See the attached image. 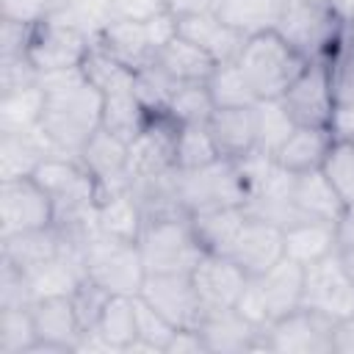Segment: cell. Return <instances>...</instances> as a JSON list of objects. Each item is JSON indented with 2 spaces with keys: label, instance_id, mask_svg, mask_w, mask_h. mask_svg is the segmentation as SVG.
<instances>
[{
  "label": "cell",
  "instance_id": "obj_1",
  "mask_svg": "<svg viewBox=\"0 0 354 354\" xmlns=\"http://www.w3.org/2000/svg\"><path fill=\"white\" fill-rule=\"evenodd\" d=\"M44 88V111L39 127L66 155H77L100 130L102 94L86 80L83 69H61L39 75Z\"/></svg>",
  "mask_w": 354,
  "mask_h": 354
},
{
  "label": "cell",
  "instance_id": "obj_2",
  "mask_svg": "<svg viewBox=\"0 0 354 354\" xmlns=\"http://www.w3.org/2000/svg\"><path fill=\"white\" fill-rule=\"evenodd\" d=\"M235 61L257 100H279L310 64L277 28L252 33Z\"/></svg>",
  "mask_w": 354,
  "mask_h": 354
},
{
  "label": "cell",
  "instance_id": "obj_3",
  "mask_svg": "<svg viewBox=\"0 0 354 354\" xmlns=\"http://www.w3.org/2000/svg\"><path fill=\"white\" fill-rule=\"evenodd\" d=\"M136 243L147 274H191L205 254L188 213L147 218Z\"/></svg>",
  "mask_w": 354,
  "mask_h": 354
},
{
  "label": "cell",
  "instance_id": "obj_4",
  "mask_svg": "<svg viewBox=\"0 0 354 354\" xmlns=\"http://www.w3.org/2000/svg\"><path fill=\"white\" fill-rule=\"evenodd\" d=\"M174 183H177L180 205L188 216L213 210V207H227V205H246L249 199V185L238 163L230 158H218L191 171L174 169Z\"/></svg>",
  "mask_w": 354,
  "mask_h": 354
},
{
  "label": "cell",
  "instance_id": "obj_5",
  "mask_svg": "<svg viewBox=\"0 0 354 354\" xmlns=\"http://www.w3.org/2000/svg\"><path fill=\"white\" fill-rule=\"evenodd\" d=\"M80 249L86 260V274L97 279L108 293L138 296L141 282L147 277L138 243L116 241L102 232H94Z\"/></svg>",
  "mask_w": 354,
  "mask_h": 354
},
{
  "label": "cell",
  "instance_id": "obj_6",
  "mask_svg": "<svg viewBox=\"0 0 354 354\" xmlns=\"http://www.w3.org/2000/svg\"><path fill=\"white\" fill-rule=\"evenodd\" d=\"M277 30L307 58L326 61L343 36V19L329 3H293L285 0Z\"/></svg>",
  "mask_w": 354,
  "mask_h": 354
},
{
  "label": "cell",
  "instance_id": "obj_7",
  "mask_svg": "<svg viewBox=\"0 0 354 354\" xmlns=\"http://www.w3.org/2000/svg\"><path fill=\"white\" fill-rule=\"evenodd\" d=\"M91 47H94L91 33H86L83 28L61 17H53V19L33 25L28 58L39 69V75H47V72H61V69H77L86 61Z\"/></svg>",
  "mask_w": 354,
  "mask_h": 354
},
{
  "label": "cell",
  "instance_id": "obj_8",
  "mask_svg": "<svg viewBox=\"0 0 354 354\" xmlns=\"http://www.w3.org/2000/svg\"><path fill=\"white\" fill-rule=\"evenodd\" d=\"M301 307L318 310L332 321L354 318V279L348 277L340 252L304 266Z\"/></svg>",
  "mask_w": 354,
  "mask_h": 354
},
{
  "label": "cell",
  "instance_id": "obj_9",
  "mask_svg": "<svg viewBox=\"0 0 354 354\" xmlns=\"http://www.w3.org/2000/svg\"><path fill=\"white\" fill-rule=\"evenodd\" d=\"M279 100L288 116L299 127H332V119L337 113V100L332 88L329 64L310 61Z\"/></svg>",
  "mask_w": 354,
  "mask_h": 354
},
{
  "label": "cell",
  "instance_id": "obj_10",
  "mask_svg": "<svg viewBox=\"0 0 354 354\" xmlns=\"http://www.w3.org/2000/svg\"><path fill=\"white\" fill-rule=\"evenodd\" d=\"M180 124L169 113H149L144 130L127 144V177L133 183L174 171V141Z\"/></svg>",
  "mask_w": 354,
  "mask_h": 354
},
{
  "label": "cell",
  "instance_id": "obj_11",
  "mask_svg": "<svg viewBox=\"0 0 354 354\" xmlns=\"http://www.w3.org/2000/svg\"><path fill=\"white\" fill-rule=\"evenodd\" d=\"M55 207L50 194L36 177H19L0 183V238L53 227Z\"/></svg>",
  "mask_w": 354,
  "mask_h": 354
},
{
  "label": "cell",
  "instance_id": "obj_12",
  "mask_svg": "<svg viewBox=\"0 0 354 354\" xmlns=\"http://www.w3.org/2000/svg\"><path fill=\"white\" fill-rule=\"evenodd\" d=\"M332 318L318 310L296 307L266 326V351L282 354H332Z\"/></svg>",
  "mask_w": 354,
  "mask_h": 354
},
{
  "label": "cell",
  "instance_id": "obj_13",
  "mask_svg": "<svg viewBox=\"0 0 354 354\" xmlns=\"http://www.w3.org/2000/svg\"><path fill=\"white\" fill-rule=\"evenodd\" d=\"M138 296L177 329H196L205 315L191 274H147Z\"/></svg>",
  "mask_w": 354,
  "mask_h": 354
},
{
  "label": "cell",
  "instance_id": "obj_14",
  "mask_svg": "<svg viewBox=\"0 0 354 354\" xmlns=\"http://www.w3.org/2000/svg\"><path fill=\"white\" fill-rule=\"evenodd\" d=\"M191 282L196 288L202 310H224V307H235L249 277L227 254L205 252L202 260L191 271Z\"/></svg>",
  "mask_w": 354,
  "mask_h": 354
},
{
  "label": "cell",
  "instance_id": "obj_15",
  "mask_svg": "<svg viewBox=\"0 0 354 354\" xmlns=\"http://www.w3.org/2000/svg\"><path fill=\"white\" fill-rule=\"evenodd\" d=\"M207 354H235V351H266V326H254L235 307L205 310L199 326Z\"/></svg>",
  "mask_w": 354,
  "mask_h": 354
},
{
  "label": "cell",
  "instance_id": "obj_16",
  "mask_svg": "<svg viewBox=\"0 0 354 354\" xmlns=\"http://www.w3.org/2000/svg\"><path fill=\"white\" fill-rule=\"evenodd\" d=\"M227 257L238 263L246 277H260L268 271L277 260L285 257V243H282V227L257 216H246L235 243L230 246Z\"/></svg>",
  "mask_w": 354,
  "mask_h": 354
},
{
  "label": "cell",
  "instance_id": "obj_17",
  "mask_svg": "<svg viewBox=\"0 0 354 354\" xmlns=\"http://www.w3.org/2000/svg\"><path fill=\"white\" fill-rule=\"evenodd\" d=\"M94 41L108 55H113L116 61H122L133 72L149 66L158 55V44L152 39V30H149L147 19H119V17H113L100 28Z\"/></svg>",
  "mask_w": 354,
  "mask_h": 354
},
{
  "label": "cell",
  "instance_id": "obj_18",
  "mask_svg": "<svg viewBox=\"0 0 354 354\" xmlns=\"http://www.w3.org/2000/svg\"><path fill=\"white\" fill-rule=\"evenodd\" d=\"M77 158L91 171V177L97 180L100 199L108 196V194L130 188V177H127V141H122L119 136H113V133L100 127L86 141V147L77 152Z\"/></svg>",
  "mask_w": 354,
  "mask_h": 354
},
{
  "label": "cell",
  "instance_id": "obj_19",
  "mask_svg": "<svg viewBox=\"0 0 354 354\" xmlns=\"http://www.w3.org/2000/svg\"><path fill=\"white\" fill-rule=\"evenodd\" d=\"M177 36H183V39L194 41L196 47L207 50L218 64L235 61L243 50V41L249 39L241 30H235L232 25H227L216 11L177 14Z\"/></svg>",
  "mask_w": 354,
  "mask_h": 354
},
{
  "label": "cell",
  "instance_id": "obj_20",
  "mask_svg": "<svg viewBox=\"0 0 354 354\" xmlns=\"http://www.w3.org/2000/svg\"><path fill=\"white\" fill-rule=\"evenodd\" d=\"M50 155H66L61 152L41 127L25 130V133H0V183L33 177L39 163Z\"/></svg>",
  "mask_w": 354,
  "mask_h": 354
},
{
  "label": "cell",
  "instance_id": "obj_21",
  "mask_svg": "<svg viewBox=\"0 0 354 354\" xmlns=\"http://www.w3.org/2000/svg\"><path fill=\"white\" fill-rule=\"evenodd\" d=\"M36 340L58 346L64 354L77 351V343L83 337V326L77 321V313L72 307L69 296H44L30 304Z\"/></svg>",
  "mask_w": 354,
  "mask_h": 354
},
{
  "label": "cell",
  "instance_id": "obj_22",
  "mask_svg": "<svg viewBox=\"0 0 354 354\" xmlns=\"http://www.w3.org/2000/svg\"><path fill=\"white\" fill-rule=\"evenodd\" d=\"M290 199H293V207H296V213L301 218L340 224V218L346 216V207H343L340 196L335 194V188L329 185V180L324 177L321 169L293 174V194H290Z\"/></svg>",
  "mask_w": 354,
  "mask_h": 354
},
{
  "label": "cell",
  "instance_id": "obj_23",
  "mask_svg": "<svg viewBox=\"0 0 354 354\" xmlns=\"http://www.w3.org/2000/svg\"><path fill=\"white\" fill-rule=\"evenodd\" d=\"M266 307H268V318L277 321L288 313H293L296 307H301V293H304V266L282 257L277 260L268 271H263L260 277H254Z\"/></svg>",
  "mask_w": 354,
  "mask_h": 354
},
{
  "label": "cell",
  "instance_id": "obj_24",
  "mask_svg": "<svg viewBox=\"0 0 354 354\" xmlns=\"http://www.w3.org/2000/svg\"><path fill=\"white\" fill-rule=\"evenodd\" d=\"M282 243H285V257L310 266L332 252L340 249L337 241V224L329 221H315V218H301L296 224H288L282 230Z\"/></svg>",
  "mask_w": 354,
  "mask_h": 354
},
{
  "label": "cell",
  "instance_id": "obj_25",
  "mask_svg": "<svg viewBox=\"0 0 354 354\" xmlns=\"http://www.w3.org/2000/svg\"><path fill=\"white\" fill-rule=\"evenodd\" d=\"M207 130H210L221 158L238 160V158L249 155L254 149V138H257L254 105H249V108H216L210 122H207Z\"/></svg>",
  "mask_w": 354,
  "mask_h": 354
},
{
  "label": "cell",
  "instance_id": "obj_26",
  "mask_svg": "<svg viewBox=\"0 0 354 354\" xmlns=\"http://www.w3.org/2000/svg\"><path fill=\"white\" fill-rule=\"evenodd\" d=\"M66 243H69L66 235L53 224V227H41V230L0 238V257L14 263L22 271H30V268L53 260L55 254H61Z\"/></svg>",
  "mask_w": 354,
  "mask_h": 354
},
{
  "label": "cell",
  "instance_id": "obj_27",
  "mask_svg": "<svg viewBox=\"0 0 354 354\" xmlns=\"http://www.w3.org/2000/svg\"><path fill=\"white\" fill-rule=\"evenodd\" d=\"M155 64L177 83H207L218 61L207 50L196 47L194 41L174 36L158 50Z\"/></svg>",
  "mask_w": 354,
  "mask_h": 354
},
{
  "label": "cell",
  "instance_id": "obj_28",
  "mask_svg": "<svg viewBox=\"0 0 354 354\" xmlns=\"http://www.w3.org/2000/svg\"><path fill=\"white\" fill-rule=\"evenodd\" d=\"M332 141H335L332 127H299L296 124V130L288 136V141L277 149L274 160L293 174L313 171V169H321Z\"/></svg>",
  "mask_w": 354,
  "mask_h": 354
},
{
  "label": "cell",
  "instance_id": "obj_29",
  "mask_svg": "<svg viewBox=\"0 0 354 354\" xmlns=\"http://www.w3.org/2000/svg\"><path fill=\"white\" fill-rule=\"evenodd\" d=\"M246 207L243 205H227V207H213L202 213H191V227L205 252L213 254H227L230 246L235 243L243 221H246Z\"/></svg>",
  "mask_w": 354,
  "mask_h": 354
},
{
  "label": "cell",
  "instance_id": "obj_30",
  "mask_svg": "<svg viewBox=\"0 0 354 354\" xmlns=\"http://www.w3.org/2000/svg\"><path fill=\"white\" fill-rule=\"evenodd\" d=\"M94 218H97V230L102 235L116 238V241H130V243L138 241L141 227H144V210L130 188L102 196L97 202Z\"/></svg>",
  "mask_w": 354,
  "mask_h": 354
},
{
  "label": "cell",
  "instance_id": "obj_31",
  "mask_svg": "<svg viewBox=\"0 0 354 354\" xmlns=\"http://www.w3.org/2000/svg\"><path fill=\"white\" fill-rule=\"evenodd\" d=\"M282 8L285 0H218L216 14L243 36H252L277 28Z\"/></svg>",
  "mask_w": 354,
  "mask_h": 354
},
{
  "label": "cell",
  "instance_id": "obj_32",
  "mask_svg": "<svg viewBox=\"0 0 354 354\" xmlns=\"http://www.w3.org/2000/svg\"><path fill=\"white\" fill-rule=\"evenodd\" d=\"M149 113L147 108L138 102L136 91L127 88V91H113V94H105L102 97V119H100V127L119 136L122 141H133L144 124H147Z\"/></svg>",
  "mask_w": 354,
  "mask_h": 354
},
{
  "label": "cell",
  "instance_id": "obj_33",
  "mask_svg": "<svg viewBox=\"0 0 354 354\" xmlns=\"http://www.w3.org/2000/svg\"><path fill=\"white\" fill-rule=\"evenodd\" d=\"M41 111H44L41 83L0 94V133H25L39 127Z\"/></svg>",
  "mask_w": 354,
  "mask_h": 354
},
{
  "label": "cell",
  "instance_id": "obj_34",
  "mask_svg": "<svg viewBox=\"0 0 354 354\" xmlns=\"http://www.w3.org/2000/svg\"><path fill=\"white\" fill-rule=\"evenodd\" d=\"M105 343L113 348V351H127L130 343L138 337V329H136V304H133V296H119L113 293L94 326Z\"/></svg>",
  "mask_w": 354,
  "mask_h": 354
},
{
  "label": "cell",
  "instance_id": "obj_35",
  "mask_svg": "<svg viewBox=\"0 0 354 354\" xmlns=\"http://www.w3.org/2000/svg\"><path fill=\"white\" fill-rule=\"evenodd\" d=\"M254 149L266 155H277V149L296 130V122L288 116L282 100H257L254 102Z\"/></svg>",
  "mask_w": 354,
  "mask_h": 354
},
{
  "label": "cell",
  "instance_id": "obj_36",
  "mask_svg": "<svg viewBox=\"0 0 354 354\" xmlns=\"http://www.w3.org/2000/svg\"><path fill=\"white\" fill-rule=\"evenodd\" d=\"M86 80L105 97V94H113V91H127L133 88V80H136V72L127 69L122 61H116L113 55H108L97 41L94 47L88 50L86 61L80 64Z\"/></svg>",
  "mask_w": 354,
  "mask_h": 354
},
{
  "label": "cell",
  "instance_id": "obj_37",
  "mask_svg": "<svg viewBox=\"0 0 354 354\" xmlns=\"http://www.w3.org/2000/svg\"><path fill=\"white\" fill-rule=\"evenodd\" d=\"M207 91L216 102V108H249L257 102L254 88L243 77L238 61L216 64L213 75L207 77Z\"/></svg>",
  "mask_w": 354,
  "mask_h": 354
},
{
  "label": "cell",
  "instance_id": "obj_38",
  "mask_svg": "<svg viewBox=\"0 0 354 354\" xmlns=\"http://www.w3.org/2000/svg\"><path fill=\"white\" fill-rule=\"evenodd\" d=\"M218 147L207 130V124H180L174 141V169L191 171L218 160Z\"/></svg>",
  "mask_w": 354,
  "mask_h": 354
},
{
  "label": "cell",
  "instance_id": "obj_39",
  "mask_svg": "<svg viewBox=\"0 0 354 354\" xmlns=\"http://www.w3.org/2000/svg\"><path fill=\"white\" fill-rule=\"evenodd\" d=\"M324 177L340 196L346 210H354V138H340L335 136L324 163H321Z\"/></svg>",
  "mask_w": 354,
  "mask_h": 354
},
{
  "label": "cell",
  "instance_id": "obj_40",
  "mask_svg": "<svg viewBox=\"0 0 354 354\" xmlns=\"http://www.w3.org/2000/svg\"><path fill=\"white\" fill-rule=\"evenodd\" d=\"M213 111L216 102L207 91V83H177L166 108L177 124H207Z\"/></svg>",
  "mask_w": 354,
  "mask_h": 354
},
{
  "label": "cell",
  "instance_id": "obj_41",
  "mask_svg": "<svg viewBox=\"0 0 354 354\" xmlns=\"http://www.w3.org/2000/svg\"><path fill=\"white\" fill-rule=\"evenodd\" d=\"M174 86H177V80H171L155 61L149 66L138 69L136 80H133V91H136L138 102L147 108V113H166Z\"/></svg>",
  "mask_w": 354,
  "mask_h": 354
},
{
  "label": "cell",
  "instance_id": "obj_42",
  "mask_svg": "<svg viewBox=\"0 0 354 354\" xmlns=\"http://www.w3.org/2000/svg\"><path fill=\"white\" fill-rule=\"evenodd\" d=\"M33 340L30 307H0V354H25Z\"/></svg>",
  "mask_w": 354,
  "mask_h": 354
},
{
  "label": "cell",
  "instance_id": "obj_43",
  "mask_svg": "<svg viewBox=\"0 0 354 354\" xmlns=\"http://www.w3.org/2000/svg\"><path fill=\"white\" fill-rule=\"evenodd\" d=\"M326 64H329L337 108H351L354 105V41L346 36V30L337 47L332 50V55L326 58Z\"/></svg>",
  "mask_w": 354,
  "mask_h": 354
},
{
  "label": "cell",
  "instance_id": "obj_44",
  "mask_svg": "<svg viewBox=\"0 0 354 354\" xmlns=\"http://www.w3.org/2000/svg\"><path fill=\"white\" fill-rule=\"evenodd\" d=\"M136 304V329H138V340L147 343L155 354H163V348L169 346L171 335L177 332L174 324H169L155 307H149L141 296H133Z\"/></svg>",
  "mask_w": 354,
  "mask_h": 354
},
{
  "label": "cell",
  "instance_id": "obj_45",
  "mask_svg": "<svg viewBox=\"0 0 354 354\" xmlns=\"http://www.w3.org/2000/svg\"><path fill=\"white\" fill-rule=\"evenodd\" d=\"M111 296H113V293H108V290H105L97 279H91L88 274L77 282V288L69 293V299H72V307H75V313H77V321H80L83 332H88V329L97 326V321H100V315H102V310H105V304H108Z\"/></svg>",
  "mask_w": 354,
  "mask_h": 354
},
{
  "label": "cell",
  "instance_id": "obj_46",
  "mask_svg": "<svg viewBox=\"0 0 354 354\" xmlns=\"http://www.w3.org/2000/svg\"><path fill=\"white\" fill-rule=\"evenodd\" d=\"M69 6H72V0H0V8H3L0 17L36 25V22L61 17Z\"/></svg>",
  "mask_w": 354,
  "mask_h": 354
},
{
  "label": "cell",
  "instance_id": "obj_47",
  "mask_svg": "<svg viewBox=\"0 0 354 354\" xmlns=\"http://www.w3.org/2000/svg\"><path fill=\"white\" fill-rule=\"evenodd\" d=\"M33 301L28 274L0 257V307H30Z\"/></svg>",
  "mask_w": 354,
  "mask_h": 354
},
{
  "label": "cell",
  "instance_id": "obj_48",
  "mask_svg": "<svg viewBox=\"0 0 354 354\" xmlns=\"http://www.w3.org/2000/svg\"><path fill=\"white\" fill-rule=\"evenodd\" d=\"M39 83V69L30 64L28 55L19 58H0V94L19 91L25 86Z\"/></svg>",
  "mask_w": 354,
  "mask_h": 354
},
{
  "label": "cell",
  "instance_id": "obj_49",
  "mask_svg": "<svg viewBox=\"0 0 354 354\" xmlns=\"http://www.w3.org/2000/svg\"><path fill=\"white\" fill-rule=\"evenodd\" d=\"M30 33H33V25L19 22V19L0 17V58H19V55H28Z\"/></svg>",
  "mask_w": 354,
  "mask_h": 354
},
{
  "label": "cell",
  "instance_id": "obj_50",
  "mask_svg": "<svg viewBox=\"0 0 354 354\" xmlns=\"http://www.w3.org/2000/svg\"><path fill=\"white\" fill-rule=\"evenodd\" d=\"M235 310H238L246 321H252L254 326H268V324H271L268 307H266V299H263V290H260V285H257L254 277H249L246 288L241 290V296H238V301H235Z\"/></svg>",
  "mask_w": 354,
  "mask_h": 354
},
{
  "label": "cell",
  "instance_id": "obj_51",
  "mask_svg": "<svg viewBox=\"0 0 354 354\" xmlns=\"http://www.w3.org/2000/svg\"><path fill=\"white\" fill-rule=\"evenodd\" d=\"M111 17L119 19H152L155 14L166 11L160 0H108Z\"/></svg>",
  "mask_w": 354,
  "mask_h": 354
},
{
  "label": "cell",
  "instance_id": "obj_52",
  "mask_svg": "<svg viewBox=\"0 0 354 354\" xmlns=\"http://www.w3.org/2000/svg\"><path fill=\"white\" fill-rule=\"evenodd\" d=\"M163 354H207V346L199 329H177Z\"/></svg>",
  "mask_w": 354,
  "mask_h": 354
},
{
  "label": "cell",
  "instance_id": "obj_53",
  "mask_svg": "<svg viewBox=\"0 0 354 354\" xmlns=\"http://www.w3.org/2000/svg\"><path fill=\"white\" fill-rule=\"evenodd\" d=\"M332 351L337 354H354V318L337 321L332 332Z\"/></svg>",
  "mask_w": 354,
  "mask_h": 354
},
{
  "label": "cell",
  "instance_id": "obj_54",
  "mask_svg": "<svg viewBox=\"0 0 354 354\" xmlns=\"http://www.w3.org/2000/svg\"><path fill=\"white\" fill-rule=\"evenodd\" d=\"M337 241H340V246H354V210H346V216L340 218Z\"/></svg>",
  "mask_w": 354,
  "mask_h": 354
},
{
  "label": "cell",
  "instance_id": "obj_55",
  "mask_svg": "<svg viewBox=\"0 0 354 354\" xmlns=\"http://www.w3.org/2000/svg\"><path fill=\"white\" fill-rule=\"evenodd\" d=\"M329 6L335 8V14H337L343 22L354 14V0H329Z\"/></svg>",
  "mask_w": 354,
  "mask_h": 354
},
{
  "label": "cell",
  "instance_id": "obj_56",
  "mask_svg": "<svg viewBox=\"0 0 354 354\" xmlns=\"http://www.w3.org/2000/svg\"><path fill=\"white\" fill-rule=\"evenodd\" d=\"M337 252H340V260H343V266H346L348 277L354 279V246H340Z\"/></svg>",
  "mask_w": 354,
  "mask_h": 354
},
{
  "label": "cell",
  "instance_id": "obj_57",
  "mask_svg": "<svg viewBox=\"0 0 354 354\" xmlns=\"http://www.w3.org/2000/svg\"><path fill=\"white\" fill-rule=\"evenodd\" d=\"M343 30H346V36L354 41V17H348V19L343 22Z\"/></svg>",
  "mask_w": 354,
  "mask_h": 354
},
{
  "label": "cell",
  "instance_id": "obj_58",
  "mask_svg": "<svg viewBox=\"0 0 354 354\" xmlns=\"http://www.w3.org/2000/svg\"><path fill=\"white\" fill-rule=\"evenodd\" d=\"M293 3H329V0H293Z\"/></svg>",
  "mask_w": 354,
  "mask_h": 354
}]
</instances>
